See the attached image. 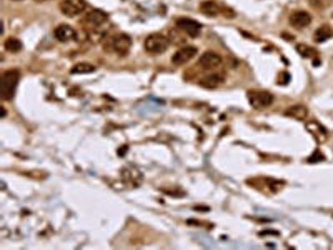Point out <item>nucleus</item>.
Returning a JSON list of instances; mask_svg holds the SVG:
<instances>
[{
  "instance_id": "obj_24",
  "label": "nucleus",
  "mask_w": 333,
  "mask_h": 250,
  "mask_svg": "<svg viewBox=\"0 0 333 250\" xmlns=\"http://www.w3.org/2000/svg\"><path fill=\"white\" fill-rule=\"evenodd\" d=\"M13 2H22V0H13Z\"/></svg>"
},
{
  "instance_id": "obj_10",
  "label": "nucleus",
  "mask_w": 333,
  "mask_h": 250,
  "mask_svg": "<svg viewBox=\"0 0 333 250\" xmlns=\"http://www.w3.org/2000/svg\"><path fill=\"white\" fill-rule=\"evenodd\" d=\"M120 175H122V179H124V182L129 184L130 187H137V185L142 182L140 170L137 169V167H134V165L124 167V169H122V172H120Z\"/></svg>"
},
{
  "instance_id": "obj_15",
  "label": "nucleus",
  "mask_w": 333,
  "mask_h": 250,
  "mask_svg": "<svg viewBox=\"0 0 333 250\" xmlns=\"http://www.w3.org/2000/svg\"><path fill=\"white\" fill-rule=\"evenodd\" d=\"M223 80H225L223 73H210V75L203 77L200 80V85L205 87V89H217V87L222 85Z\"/></svg>"
},
{
  "instance_id": "obj_8",
  "label": "nucleus",
  "mask_w": 333,
  "mask_h": 250,
  "mask_svg": "<svg viewBox=\"0 0 333 250\" xmlns=\"http://www.w3.org/2000/svg\"><path fill=\"white\" fill-rule=\"evenodd\" d=\"M109 20V15L102 10H90L89 13H85V17L82 18V23L87 28H99L100 25Z\"/></svg>"
},
{
  "instance_id": "obj_5",
  "label": "nucleus",
  "mask_w": 333,
  "mask_h": 250,
  "mask_svg": "<svg viewBox=\"0 0 333 250\" xmlns=\"http://www.w3.org/2000/svg\"><path fill=\"white\" fill-rule=\"evenodd\" d=\"M58 8L65 17H77L85 12L87 3L85 0H62Z\"/></svg>"
},
{
  "instance_id": "obj_19",
  "label": "nucleus",
  "mask_w": 333,
  "mask_h": 250,
  "mask_svg": "<svg viewBox=\"0 0 333 250\" xmlns=\"http://www.w3.org/2000/svg\"><path fill=\"white\" fill-rule=\"evenodd\" d=\"M95 72V65L92 63H77L70 68V73L73 75H83V73H94Z\"/></svg>"
},
{
  "instance_id": "obj_6",
  "label": "nucleus",
  "mask_w": 333,
  "mask_h": 250,
  "mask_svg": "<svg viewBox=\"0 0 333 250\" xmlns=\"http://www.w3.org/2000/svg\"><path fill=\"white\" fill-rule=\"evenodd\" d=\"M222 63H223L222 55L217 52H212V50L202 53L198 58V67L203 68V70H215V68L220 67Z\"/></svg>"
},
{
  "instance_id": "obj_12",
  "label": "nucleus",
  "mask_w": 333,
  "mask_h": 250,
  "mask_svg": "<svg viewBox=\"0 0 333 250\" xmlns=\"http://www.w3.org/2000/svg\"><path fill=\"white\" fill-rule=\"evenodd\" d=\"M53 35L58 42L65 43V42H73L77 38V32L75 28L70 27V25H65V23H62V25H58L55 30H53Z\"/></svg>"
},
{
  "instance_id": "obj_9",
  "label": "nucleus",
  "mask_w": 333,
  "mask_h": 250,
  "mask_svg": "<svg viewBox=\"0 0 333 250\" xmlns=\"http://www.w3.org/2000/svg\"><path fill=\"white\" fill-rule=\"evenodd\" d=\"M305 127H307L308 134H312V137L318 142V144H323V142H327L328 132H327L325 127L320 125V122H317V120H305Z\"/></svg>"
},
{
  "instance_id": "obj_1",
  "label": "nucleus",
  "mask_w": 333,
  "mask_h": 250,
  "mask_svg": "<svg viewBox=\"0 0 333 250\" xmlns=\"http://www.w3.org/2000/svg\"><path fill=\"white\" fill-rule=\"evenodd\" d=\"M18 82H20V72L15 70V68L2 73V99L5 102L13 99Z\"/></svg>"
},
{
  "instance_id": "obj_21",
  "label": "nucleus",
  "mask_w": 333,
  "mask_h": 250,
  "mask_svg": "<svg viewBox=\"0 0 333 250\" xmlns=\"http://www.w3.org/2000/svg\"><path fill=\"white\" fill-rule=\"evenodd\" d=\"M325 157H323V154H320V150H315L313 154L308 157L307 159V162H310V164H315V162H322Z\"/></svg>"
},
{
  "instance_id": "obj_2",
  "label": "nucleus",
  "mask_w": 333,
  "mask_h": 250,
  "mask_svg": "<svg viewBox=\"0 0 333 250\" xmlns=\"http://www.w3.org/2000/svg\"><path fill=\"white\" fill-rule=\"evenodd\" d=\"M168 45H170L168 38L165 35H160V33H150L144 40L145 52L150 53V55H160V53H164L168 48Z\"/></svg>"
},
{
  "instance_id": "obj_17",
  "label": "nucleus",
  "mask_w": 333,
  "mask_h": 250,
  "mask_svg": "<svg viewBox=\"0 0 333 250\" xmlns=\"http://www.w3.org/2000/svg\"><path fill=\"white\" fill-rule=\"evenodd\" d=\"M332 35H333L332 28L328 25H322L315 33H313V40L317 43H323V42H327L328 38H332Z\"/></svg>"
},
{
  "instance_id": "obj_18",
  "label": "nucleus",
  "mask_w": 333,
  "mask_h": 250,
  "mask_svg": "<svg viewBox=\"0 0 333 250\" xmlns=\"http://www.w3.org/2000/svg\"><path fill=\"white\" fill-rule=\"evenodd\" d=\"M3 47H5L7 52L10 53H17L22 50V42L18 40L17 37H7L5 42H3Z\"/></svg>"
},
{
  "instance_id": "obj_23",
  "label": "nucleus",
  "mask_w": 333,
  "mask_h": 250,
  "mask_svg": "<svg viewBox=\"0 0 333 250\" xmlns=\"http://www.w3.org/2000/svg\"><path fill=\"white\" fill-rule=\"evenodd\" d=\"M35 2H45V0H35Z\"/></svg>"
},
{
  "instance_id": "obj_14",
  "label": "nucleus",
  "mask_w": 333,
  "mask_h": 250,
  "mask_svg": "<svg viewBox=\"0 0 333 250\" xmlns=\"http://www.w3.org/2000/svg\"><path fill=\"white\" fill-rule=\"evenodd\" d=\"M223 8L220 3H217L215 0H205V2L200 3V10L202 13H205L207 17H217L223 12Z\"/></svg>"
},
{
  "instance_id": "obj_13",
  "label": "nucleus",
  "mask_w": 333,
  "mask_h": 250,
  "mask_svg": "<svg viewBox=\"0 0 333 250\" xmlns=\"http://www.w3.org/2000/svg\"><path fill=\"white\" fill-rule=\"evenodd\" d=\"M312 22V15L305 10H297L290 15V25L295 28H305L310 25Z\"/></svg>"
},
{
  "instance_id": "obj_11",
  "label": "nucleus",
  "mask_w": 333,
  "mask_h": 250,
  "mask_svg": "<svg viewBox=\"0 0 333 250\" xmlns=\"http://www.w3.org/2000/svg\"><path fill=\"white\" fill-rule=\"evenodd\" d=\"M197 48L195 47H183V48H180V50L177 52V53H173V57H172V62L175 63V65H187V63L192 60V58L197 55Z\"/></svg>"
},
{
  "instance_id": "obj_16",
  "label": "nucleus",
  "mask_w": 333,
  "mask_h": 250,
  "mask_svg": "<svg viewBox=\"0 0 333 250\" xmlns=\"http://www.w3.org/2000/svg\"><path fill=\"white\" fill-rule=\"evenodd\" d=\"M285 115L292 117V119H295V120L305 122L308 119V109L305 105H292V107H288L287 109Z\"/></svg>"
},
{
  "instance_id": "obj_3",
  "label": "nucleus",
  "mask_w": 333,
  "mask_h": 250,
  "mask_svg": "<svg viewBox=\"0 0 333 250\" xmlns=\"http://www.w3.org/2000/svg\"><path fill=\"white\" fill-rule=\"evenodd\" d=\"M107 40L109 43H105V48L114 50L117 55H127L132 47V40L127 33H117L114 37H109Z\"/></svg>"
},
{
  "instance_id": "obj_4",
  "label": "nucleus",
  "mask_w": 333,
  "mask_h": 250,
  "mask_svg": "<svg viewBox=\"0 0 333 250\" xmlns=\"http://www.w3.org/2000/svg\"><path fill=\"white\" fill-rule=\"evenodd\" d=\"M247 99L250 102V105L257 110H263L273 104V94H270V92L267 90H250L247 94Z\"/></svg>"
},
{
  "instance_id": "obj_7",
  "label": "nucleus",
  "mask_w": 333,
  "mask_h": 250,
  "mask_svg": "<svg viewBox=\"0 0 333 250\" xmlns=\"http://www.w3.org/2000/svg\"><path fill=\"white\" fill-rule=\"evenodd\" d=\"M177 28L180 32H183L187 37H192V38L198 37L200 32H202V25H200L197 20H193V18H178Z\"/></svg>"
},
{
  "instance_id": "obj_22",
  "label": "nucleus",
  "mask_w": 333,
  "mask_h": 250,
  "mask_svg": "<svg viewBox=\"0 0 333 250\" xmlns=\"http://www.w3.org/2000/svg\"><path fill=\"white\" fill-rule=\"evenodd\" d=\"M7 115V110H5V107H2V117H5Z\"/></svg>"
},
{
  "instance_id": "obj_20",
  "label": "nucleus",
  "mask_w": 333,
  "mask_h": 250,
  "mask_svg": "<svg viewBox=\"0 0 333 250\" xmlns=\"http://www.w3.org/2000/svg\"><path fill=\"white\" fill-rule=\"evenodd\" d=\"M297 52L300 53L302 57H307V58H313V63H315V65H318V63H320V60H318L317 58V50H313L312 47H308V45H297Z\"/></svg>"
}]
</instances>
